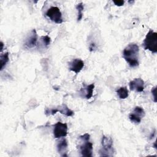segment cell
Segmentation results:
<instances>
[{
	"mask_svg": "<svg viewBox=\"0 0 157 157\" xmlns=\"http://www.w3.org/2000/svg\"><path fill=\"white\" fill-rule=\"evenodd\" d=\"M139 47L136 44H129L123 51V57L131 67L139 66Z\"/></svg>",
	"mask_w": 157,
	"mask_h": 157,
	"instance_id": "1",
	"label": "cell"
},
{
	"mask_svg": "<svg viewBox=\"0 0 157 157\" xmlns=\"http://www.w3.org/2000/svg\"><path fill=\"white\" fill-rule=\"evenodd\" d=\"M142 44L145 50H148L151 52L156 53L157 52V33L153 29H150Z\"/></svg>",
	"mask_w": 157,
	"mask_h": 157,
	"instance_id": "2",
	"label": "cell"
},
{
	"mask_svg": "<svg viewBox=\"0 0 157 157\" xmlns=\"http://www.w3.org/2000/svg\"><path fill=\"white\" fill-rule=\"evenodd\" d=\"M45 14L52 21H54L57 24L62 23L63 21L62 18V13L60 9L58 7H51L47 10Z\"/></svg>",
	"mask_w": 157,
	"mask_h": 157,
	"instance_id": "3",
	"label": "cell"
},
{
	"mask_svg": "<svg viewBox=\"0 0 157 157\" xmlns=\"http://www.w3.org/2000/svg\"><path fill=\"white\" fill-rule=\"evenodd\" d=\"M58 112L60 113L63 114L67 117H72L74 114V112L72 110H71L70 109H69L68 107L65 104H63L62 105L57 107L56 108H54L52 109H47L45 111V113L46 115H54Z\"/></svg>",
	"mask_w": 157,
	"mask_h": 157,
	"instance_id": "4",
	"label": "cell"
},
{
	"mask_svg": "<svg viewBox=\"0 0 157 157\" xmlns=\"http://www.w3.org/2000/svg\"><path fill=\"white\" fill-rule=\"evenodd\" d=\"M67 129L68 128L66 123H63L61 121L57 122L55 124L53 129V134L55 138L58 139L60 137H66L67 134Z\"/></svg>",
	"mask_w": 157,
	"mask_h": 157,
	"instance_id": "5",
	"label": "cell"
},
{
	"mask_svg": "<svg viewBox=\"0 0 157 157\" xmlns=\"http://www.w3.org/2000/svg\"><path fill=\"white\" fill-rule=\"evenodd\" d=\"M145 116V111L143 108L139 106H136L133 111L129 114V118L131 122L135 124L140 123L142 118Z\"/></svg>",
	"mask_w": 157,
	"mask_h": 157,
	"instance_id": "6",
	"label": "cell"
},
{
	"mask_svg": "<svg viewBox=\"0 0 157 157\" xmlns=\"http://www.w3.org/2000/svg\"><path fill=\"white\" fill-rule=\"evenodd\" d=\"M84 66L83 61L78 58L72 59L69 63V69L70 71L74 72L75 74H78Z\"/></svg>",
	"mask_w": 157,
	"mask_h": 157,
	"instance_id": "7",
	"label": "cell"
},
{
	"mask_svg": "<svg viewBox=\"0 0 157 157\" xmlns=\"http://www.w3.org/2000/svg\"><path fill=\"white\" fill-rule=\"evenodd\" d=\"M84 143L80 146V151L82 156L86 157L92 156L93 144L89 140H83Z\"/></svg>",
	"mask_w": 157,
	"mask_h": 157,
	"instance_id": "8",
	"label": "cell"
},
{
	"mask_svg": "<svg viewBox=\"0 0 157 157\" xmlns=\"http://www.w3.org/2000/svg\"><path fill=\"white\" fill-rule=\"evenodd\" d=\"M129 88L132 91L142 92L144 89V81L141 78H136L129 82Z\"/></svg>",
	"mask_w": 157,
	"mask_h": 157,
	"instance_id": "9",
	"label": "cell"
},
{
	"mask_svg": "<svg viewBox=\"0 0 157 157\" xmlns=\"http://www.w3.org/2000/svg\"><path fill=\"white\" fill-rule=\"evenodd\" d=\"M37 41V34L35 29H33L31 34L29 35V36L27 37L25 42V46L27 48H31L36 46Z\"/></svg>",
	"mask_w": 157,
	"mask_h": 157,
	"instance_id": "10",
	"label": "cell"
},
{
	"mask_svg": "<svg viewBox=\"0 0 157 157\" xmlns=\"http://www.w3.org/2000/svg\"><path fill=\"white\" fill-rule=\"evenodd\" d=\"M67 142L66 139L61 140L57 144V150L62 156H67L66 153L67 151Z\"/></svg>",
	"mask_w": 157,
	"mask_h": 157,
	"instance_id": "11",
	"label": "cell"
},
{
	"mask_svg": "<svg viewBox=\"0 0 157 157\" xmlns=\"http://www.w3.org/2000/svg\"><path fill=\"white\" fill-rule=\"evenodd\" d=\"M101 144L104 150L106 151L110 150L113 145V140L110 137H107L105 136H103L102 138Z\"/></svg>",
	"mask_w": 157,
	"mask_h": 157,
	"instance_id": "12",
	"label": "cell"
},
{
	"mask_svg": "<svg viewBox=\"0 0 157 157\" xmlns=\"http://www.w3.org/2000/svg\"><path fill=\"white\" fill-rule=\"evenodd\" d=\"M117 93L118 96L120 99H126L128 97L129 92L126 87H120L117 90Z\"/></svg>",
	"mask_w": 157,
	"mask_h": 157,
	"instance_id": "13",
	"label": "cell"
},
{
	"mask_svg": "<svg viewBox=\"0 0 157 157\" xmlns=\"http://www.w3.org/2000/svg\"><path fill=\"white\" fill-rule=\"evenodd\" d=\"M9 53L8 52H6V53L1 55V56H0L1 71H2L4 69V67L6 66V64L9 61Z\"/></svg>",
	"mask_w": 157,
	"mask_h": 157,
	"instance_id": "14",
	"label": "cell"
},
{
	"mask_svg": "<svg viewBox=\"0 0 157 157\" xmlns=\"http://www.w3.org/2000/svg\"><path fill=\"white\" fill-rule=\"evenodd\" d=\"M94 88V84L92 83L90 84L88 86H86L85 88V96L86 99H90L92 96H93V90Z\"/></svg>",
	"mask_w": 157,
	"mask_h": 157,
	"instance_id": "15",
	"label": "cell"
},
{
	"mask_svg": "<svg viewBox=\"0 0 157 157\" xmlns=\"http://www.w3.org/2000/svg\"><path fill=\"white\" fill-rule=\"evenodd\" d=\"M76 9L77 10L78 15H77V21L81 20L83 17V11L84 9V6L82 2H80L76 6Z\"/></svg>",
	"mask_w": 157,
	"mask_h": 157,
	"instance_id": "16",
	"label": "cell"
},
{
	"mask_svg": "<svg viewBox=\"0 0 157 157\" xmlns=\"http://www.w3.org/2000/svg\"><path fill=\"white\" fill-rule=\"evenodd\" d=\"M41 39H42V40L45 46H48V45H50L51 39H50V37L48 36L47 35V36H42Z\"/></svg>",
	"mask_w": 157,
	"mask_h": 157,
	"instance_id": "17",
	"label": "cell"
},
{
	"mask_svg": "<svg viewBox=\"0 0 157 157\" xmlns=\"http://www.w3.org/2000/svg\"><path fill=\"white\" fill-rule=\"evenodd\" d=\"M90 134L88 133H85L82 136H80L79 137L82 140H90Z\"/></svg>",
	"mask_w": 157,
	"mask_h": 157,
	"instance_id": "18",
	"label": "cell"
},
{
	"mask_svg": "<svg viewBox=\"0 0 157 157\" xmlns=\"http://www.w3.org/2000/svg\"><path fill=\"white\" fill-rule=\"evenodd\" d=\"M113 2L117 6H122L124 4V1L122 0H115L113 1Z\"/></svg>",
	"mask_w": 157,
	"mask_h": 157,
	"instance_id": "19",
	"label": "cell"
},
{
	"mask_svg": "<svg viewBox=\"0 0 157 157\" xmlns=\"http://www.w3.org/2000/svg\"><path fill=\"white\" fill-rule=\"evenodd\" d=\"M156 86H155L152 88L151 90V93L153 96V99H154V102H156Z\"/></svg>",
	"mask_w": 157,
	"mask_h": 157,
	"instance_id": "20",
	"label": "cell"
},
{
	"mask_svg": "<svg viewBox=\"0 0 157 157\" xmlns=\"http://www.w3.org/2000/svg\"><path fill=\"white\" fill-rule=\"evenodd\" d=\"M96 44L94 43H91L90 44L89 46V50L90 52H93L96 49Z\"/></svg>",
	"mask_w": 157,
	"mask_h": 157,
	"instance_id": "21",
	"label": "cell"
},
{
	"mask_svg": "<svg viewBox=\"0 0 157 157\" xmlns=\"http://www.w3.org/2000/svg\"><path fill=\"white\" fill-rule=\"evenodd\" d=\"M1 51L2 52V49H3V43H2V42H1Z\"/></svg>",
	"mask_w": 157,
	"mask_h": 157,
	"instance_id": "22",
	"label": "cell"
}]
</instances>
